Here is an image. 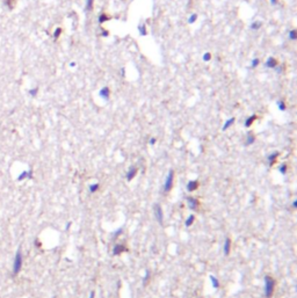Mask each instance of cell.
Segmentation results:
<instances>
[{"label":"cell","mask_w":297,"mask_h":298,"mask_svg":"<svg viewBox=\"0 0 297 298\" xmlns=\"http://www.w3.org/2000/svg\"><path fill=\"white\" fill-rule=\"evenodd\" d=\"M138 32H139V34H140L142 36H146V35H147V29H146L145 25H139Z\"/></svg>","instance_id":"cell-22"},{"label":"cell","mask_w":297,"mask_h":298,"mask_svg":"<svg viewBox=\"0 0 297 298\" xmlns=\"http://www.w3.org/2000/svg\"><path fill=\"white\" fill-rule=\"evenodd\" d=\"M254 142H255V137H254V135H253L252 132H248V134H247V136H246L245 145H246V146H250V145H252Z\"/></svg>","instance_id":"cell-16"},{"label":"cell","mask_w":297,"mask_h":298,"mask_svg":"<svg viewBox=\"0 0 297 298\" xmlns=\"http://www.w3.org/2000/svg\"><path fill=\"white\" fill-rule=\"evenodd\" d=\"M260 59L259 58H254V59H252V62H251V67L252 69H255L257 66H259V64H260Z\"/></svg>","instance_id":"cell-28"},{"label":"cell","mask_w":297,"mask_h":298,"mask_svg":"<svg viewBox=\"0 0 297 298\" xmlns=\"http://www.w3.org/2000/svg\"><path fill=\"white\" fill-rule=\"evenodd\" d=\"M99 95L103 100H108L109 97H110V90H109V87H102L101 90H100V93Z\"/></svg>","instance_id":"cell-13"},{"label":"cell","mask_w":297,"mask_h":298,"mask_svg":"<svg viewBox=\"0 0 297 298\" xmlns=\"http://www.w3.org/2000/svg\"><path fill=\"white\" fill-rule=\"evenodd\" d=\"M289 39H290L291 41H296V39H297V32H296V30H295V29H291L290 32H289Z\"/></svg>","instance_id":"cell-27"},{"label":"cell","mask_w":297,"mask_h":298,"mask_svg":"<svg viewBox=\"0 0 297 298\" xmlns=\"http://www.w3.org/2000/svg\"><path fill=\"white\" fill-rule=\"evenodd\" d=\"M5 4L7 5V7L9 9H12L14 7V4H15V0H5Z\"/></svg>","instance_id":"cell-29"},{"label":"cell","mask_w":297,"mask_h":298,"mask_svg":"<svg viewBox=\"0 0 297 298\" xmlns=\"http://www.w3.org/2000/svg\"><path fill=\"white\" fill-rule=\"evenodd\" d=\"M62 32H63L62 28H57V29L55 30V32H53V37H55V39H58L60 36V34H62Z\"/></svg>","instance_id":"cell-30"},{"label":"cell","mask_w":297,"mask_h":298,"mask_svg":"<svg viewBox=\"0 0 297 298\" xmlns=\"http://www.w3.org/2000/svg\"><path fill=\"white\" fill-rule=\"evenodd\" d=\"M94 6V0H86L85 2V11L86 12H91Z\"/></svg>","instance_id":"cell-19"},{"label":"cell","mask_w":297,"mask_h":298,"mask_svg":"<svg viewBox=\"0 0 297 298\" xmlns=\"http://www.w3.org/2000/svg\"><path fill=\"white\" fill-rule=\"evenodd\" d=\"M278 64H280V63H278V60H277L276 58H274V57H269V58L266 60V64H265V65H266L267 67H269V69H275Z\"/></svg>","instance_id":"cell-11"},{"label":"cell","mask_w":297,"mask_h":298,"mask_svg":"<svg viewBox=\"0 0 297 298\" xmlns=\"http://www.w3.org/2000/svg\"><path fill=\"white\" fill-rule=\"evenodd\" d=\"M99 188H100V185L99 183H93V185H91L89 186V193H96L98 190H99Z\"/></svg>","instance_id":"cell-24"},{"label":"cell","mask_w":297,"mask_h":298,"mask_svg":"<svg viewBox=\"0 0 297 298\" xmlns=\"http://www.w3.org/2000/svg\"><path fill=\"white\" fill-rule=\"evenodd\" d=\"M149 279H150V272H149V270H146V272H145V276H144V279H143V281H144V284H146V283H147Z\"/></svg>","instance_id":"cell-33"},{"label":"cell","mask_w":297,"mask_h":298,"mask_svg":"<svg viewBox=\"0 0 297 298\" xmlns=\"http://www.w3.org/2000/svg\"><path fill=\"white\" fill-rule=\"evenodd\" d=\"M280 157V152H277V151H274V152H272L269 156L267 157V161H268V165L269 166H273L275 162L277 161V158Z\"/></svg>","instance_id":"cell-8"},{"label":"cell","mask_w":297,"mask_h":298,"mask_svg":"<svg viewBox=\"0 0 297 298\" xmlns=\"http://www.w3.org/2000/svg\"><path fill=\"white\" fill-rule=\"evenodd\" d=\"M271 1V4L273 5V6H276V5H278V0H269Z\"/></svg>","instance_id":"cell-36"},{"label":"cell","mask_w":297,"mask_h":298,"mask_svg":"<svg viewBox=\"0 0 297 298\" xmlns=\"http://www.w3.org/2000/svg\"><path fill=\"white\" fill-rule=\"evenodd\" d=\"M112 18L110 16H108V15H106V14H101L99 16V23L100 25H102L103 22H106V21H108V20H110Z\"/></svg>","instance_id":"cell-23"},{"label":"cell","mask_w":297,"mask_h":298,"mask_svg":"<svg viewBox=\"0 0 297 298\" xmlns=\"http://www.w3.org/2000/svg\"><path fill=\"white\" fill-rule=\"evenodd\" d=\"M137 172H138L137 167H131V168L127 172V174H126L127 180H128V181H131L132 179H133V178L137 175Z\"/></svg>","instance_id":"cell-12"},{"label":"cell","mask_w":297,"mask_h":298,"mask_svg":"<svg viewBox=\"0 0 297 298\" xmlns=\"http://www.w3.org/2000/svg\"><path fill=\"white\" fill-rule=\"evenodd\" d=\"M186 201H187L188 208H189L191 210H196V209H197V207H198L197 198H195V197H193V196H188V197L186 198Z\"/></svg>","instance_id":"cell-7"},{"label":"cell","mask_w":297,"mask_h":298,"mask_svg":"<svg viewBox=\"0 0 297 298\" xmlns=\"http://www.w3.org/2000/svg\"><path fill=\"white\" fill-rule=\"evenodd\" d=\"M153 212H154V217L160 225H164V211L159 204H154L153 208Z\"/></svg>","instance_id":"cell-4"},{"label":"cell","mask_w":297,"mask_h":298,"mask_svg":"<svg viewBox=\"0 0 297 298\" xmlns=\"http://www.w3.org/2000/svg\"><path fill=\"white\" fill-rule=\"evenodd\" d=\"M196 21H197V14H191V16L188 18V23H189V25L195 23Z\"/></svg>","instance_id":"cell-25"},{"label":"cell","mask_w":297,"mask_h":298,"mask_svg":"<svg viewBox=\"0 0 297 298\" xmlns=\"http://www.w3.org/2000/svg\"><path fill=\"white\" fill-rule=\"evenodd\" d=\"M123 232V230H122V227H120V229H117L116 231H115V233H114V239H116L117 237H119L120 234L122 233Z\"/></svg>","instance_id":"cell-32"},{"label":"cell","mask_w":297,"mask_h":298,"mask_svg":"<svg viewBox=\"0 0 297 298\" xmlns=\"http://www.w3.org/2000/svg\"><path fill=\"white\" fill-rule=\"evenodd\" d=\"M126 251H127V247L123 244H116V245H114V247H113V255L117 256V255H121L122 253H124Z\"/></svg>","instance_id":"cell-6"},{"label":"cell","mask_w":297,"mask_h":298,"mask_svg":"<svg viewBox=\"0 0 297 298\" xmlns=\"http://www.w3.org/2000/svg\"><path fill=\"white\" fill-rule=\"evenodd\" d=\"M277 107H278V109L284 111V110L287 109V104L284 103L282 100H280V101H277Z\"/></svg>","instance_id":"cell-26"},{"label":"cell","mask_w":297,"mask_h":298,"mask_svg":"<svg viewBox=\"0 0 297 298\" xmlns=\"http://www.w3.org/2000/svg\"><path fill=\"white\" fill-rule=\"evenodd\" d=\"M149 143H150V145H154V144L157 143V139H156L154 137H152V138H150V141H149Z\"/></svg>","instance_id":"cell-35"},{"label":"cell","mask_w":297,"mask_h":298,"mask_svg":"<svg viewBox=\"0 0 297 298\" xmlns=\"http://www.w3.org/2000/svg\"><path fill=\"white\" fill-rule=\"evenodd\" d=\"M278 172H280L282 175L287 174V172H288V166H287V164H281L280 167H278Z\"/></svg>","instance_id":"cell-21"},{"label":"cell","mask_w":297,"mask_h":298,"mask_svg":"<svg viewBox=\"0 0 297 298\" xmlns=\"http://www.w3.org/2000/svg\"><path fill=\"white\" fill-rule=\"evenodd\" d=\"M265 282V297L266 298H272L274 295V290H275V281L274 279L269 276V275H266L264 279Z\"/></svg>","instance_id":"cell-1"},{"label":"cell","mask_w":297,"mask_h":298,"mask_svg":"<svg viewBox=\"0 0 297 298\" xmlns=\"http://www.w3.org/2000/svg\"><path fill=\"white\" fill-rule=\"evenodd\" d=\"M261 27H262V22L261 21H254V22L251 23L252 30H259V29H261Z\"/></svg>","instance_id":"cell-20"},{"label":"cell","mask_w":297,"mask_h":298,"mask_svg":"<svg viewBox=\"0 0 297 298\" xmlns=\"http://www.w3.org/2000/svg\"><path fill=\"white\" fill-rule=\"evenodd\" d=\"M173 182H174V171L171 169L166 176L165 182H164V193L171 191L172 187H173Z\"/></svg>","instance_id":"cell-3"},{"label":"cell","mask_w":297,"mask_h":298,"mask_svg":"<svg viewBox=\"0 0 297 298\" xmlns=\"http://www.w3.org/2000/svg\"><path fill=\"white\" fill-rule=\"evenodd\" d=\"M258 118V116L257 115H252V116H248L246 120H245V127L246 128H251L252 125H253V123L255 122V120Z\"/></svg>","instance_id":"cell-15"},{"label":"cell","mask_w":297,"mask_h":298,"mask_svg":"<svg viewBox=\"0 0 297 298\" xmlns=\"http://www.w3.org/2000/svg\"><path fill=\"white\" fill-rule=\"evenodd\" d=\"M22 263H23V256H22V252H21V248H19L16 253H15V256H14L13 261V275H18L22 269Z\"/></svg>","instance_id":"cell-2"},{"label":"cell","mask_w":297,"mask_h":298,"mask_svg":"<svg viewBox=\"0 0 297 298\" xmlns=\"http://www.w3.org/2000/svg\"><path fill=\"white\" fill-rule=\"evenodd\" d=\"M88 298H95V291H94V290H92V291L89 292V296H88Z\"/></svg>","instance_id":"cell-37"},{"label":"cell","mask_w":297,"mask_h":298,"mask_svg":"<svg viewBox=\"0 0 297 298\" xmlns=\"http://www.w3.org/2000/svg\"><path fill=\"white\" fill-rule=\"evenodd\" d=\"M186 188H187V190H188L189 193L195 191V190L198 188V181L197 180H191V181H188L187 182V185H186Z\"/></svg>","instance_id":"cell-10"},{"label":"cell","mask_w":297,"mask_h":298,"mask_svg":"<svg viewBox=\"0 0 297 298\" xmlns=\"http://www.w3.org/2000/svg\"><path fill=\"white\" fill-rule=\"evenodd\" d=\"M209 279H210V282H211L212 288H214V289H219L221 284H219V281H218L217 277H215L214 275H210V276H209Z\"/></svg>","instance_id":"cell-17"},{"label":"cell","mask_w":297,"mask_h":298,"mask_svg":"<svg viewBox=\"0 0 297 298\" xmlns=\"http://www.w3.org/2000/svg\"><path fill=\"white\" fill-rule=\"evenodd\" d=\"M195 222V215H189L187 217V219L185 220V226L186 227H191Z\"/></svg>","instance_id":"cell-18"},{"label":"cell","mask_w":297,"mask_h":298,"mask_svg":"<svg viewBox=\"0 0 297 298\" xmlns=\"http://www.w3.org/2000/svg\"><path fill=\"white\" fill-rule=\"evenodd\" d=\"M231 248H232V241L230 238H226L224 240V244H223V254L225 256H229L230 253H231Z\"/></svg>","instance_id":"cell-5"},{"label":"cell","mask_w":297,"mask_h":298,"mask_svg":"<svg viewBox=\"0 0 297 298\" xmlns=\"http://www.w3.org/2000/svg\"><path fill=\"white\" fill-rule=\"evenodd\" d=\"M292 208H294V209H297V200H294V201H292Z\"/></svg>","instance_id":"cell-38"},{"label":"cell","mask_w":297,"mask_h":298,"mask_svg":"<svg viewBox=\"0 0 297 298\" xmlns=\"http://www.w3.org/2000/svg\"><path fill=\"white\" fill-rule=\"evenodd\" d=\"M37 91H39V88H34V90H30L29 93H30V95H32V97H35V95L37 94Z\"/></svg>","instance_id":"cell-34"},{"label":"cell","mask_w":297,"mask_h":298,"mask_svg":"<svg viewBox=\"0 0 297 298\" xmlns=\"http://www.w3.org/2000/svg\"><path fill=\"white\" fill-rule=\"evenodd\" d=\"M202 58H203L204 62H209V60L211 59V53H210V52H207V53L203 55V57H202Z\"/></svg>","instance_id":"cell-31"},{"label":"cell","mask_w":297,"mask_h":298,"mask_svg":"<svg viewBox=\"0 0 297 298\" xmlns=\"http://www.w3.org/2000/svg\"><path fill=\"white\" fill-rule=\"evenodd\" d=\"M33 178V172L29 169V171H23L21 172L20 175L18 176V181H23V180H29Z\"/></svg>","instance_id":"cell-9"},{"label":"cell","mask_w":297,"mask_h":298,"mask_svg":"<svg viewBox=\"0 0 297 298\" xmlns=\"http://www.w3.org/2000/svg\"><path fill=\"white\" fill-rule=\"evenodd\" d=\"M235 122H236V118H235V117H230L229 120L225 121V123L223 124V127H222V130H223V131H226L229 128H231L232 125L235 124Z\"/></svg>","instance_id":"cell-14"}]
</instances>
